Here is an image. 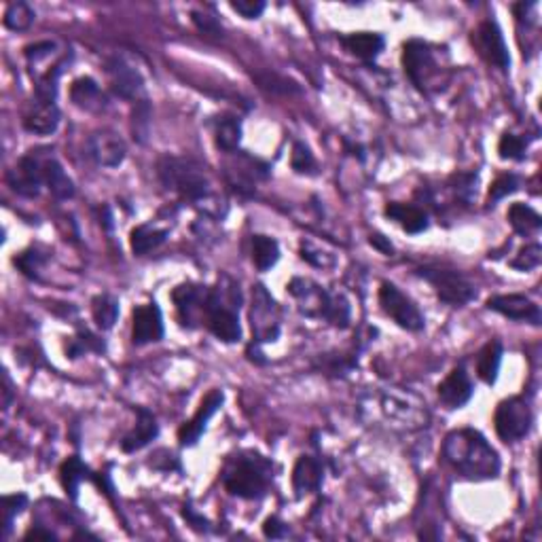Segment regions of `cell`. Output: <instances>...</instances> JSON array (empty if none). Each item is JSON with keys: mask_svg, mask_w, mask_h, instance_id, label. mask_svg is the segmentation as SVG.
Instances as JSON below:
<instances>
[{"mask_svg": "<svg viewBox=\"0 0 542 542\" xmlns=\"http://www.w3.org/2000/svg\"><path fill=\"white\" fill-rule=\"evenodd\" d=\"M443 458L469 481H488L500 472V458L479 430L460 428L449 432L443 443Z\"/></svg>", "mask_w": 542, "mask_h": 542, "instance_id": "1", "label": "cell"}, {"mask_svg": "<svg viewBox=\"0 0 542 542\" xmlns=\"http://www.w3.org/2000/svg\"><path fill=\"white\" fill-rule=\"evenodd\" d=\"M542 261V248L540 244H528L519 250V254L511 261V267H515L519 271H529L536 270Z\"/></svg>", "mask_w": 542, "mask_h": 542, "instance_id": "42", "label": "cell"}, {"mask_svg": "<svg viewBox=\"0 0 542 542\" xmlns=\"http://www.w3.org/2000/svg\"><path fill=\"white\" fill-rule=\"evenodd\" d=\"M250 329L256 344H271L279 338V305L267 293L263 284L253 288V304H250Z\"/></svg>", "mask_w": 542, "mask_h": 542, "instance_id": "7", "label": "cell"}, {"mask_svg": "<svg viewBox=\"0 0 542 542\" xmlns=\"http://www.w3.org/2000/svg\"><path fill=\"white\" fill-rule=\"evenodd\" d=\"M91 316L102 330H111L119 318V301L113 295H98L91 301Z\"/></svg>", "mask_w": 542, "mask_h": 542, "instance_id": "34", "label": "cell"}, {"mask_svg": "<svg viewBox=\"0 0 542 542\" xmlns=\"http://www.w3.org/2000/svg\"><path fill=\"white\" fill-rule=\"evenodd\" d=\"M384 214L390 221H395L403 231L411 233V236H418V233L428 229V214L418 205L390 202L386 205Z\"/></svg>", "mask_w": 542, "mask_h": 542, "instance_id": "24", "label": "cell"}, {"mask_svg": "<svg viewBox=\"0 0 542 542\" xmlns=\"http://www.w3.org/2000/svg\"><path fill=\"white\" fill-rule=\"evenodd\" d=\"M403 68L409 81L415 85L420 91H430L435 88L438 77H441V68L435 58V51L420 38H411L403 45Z\"/></svg>", "mask_w": 542, "mask_h": 542, "instance_id": "5", "label": "cell"}, {"mask_svg": "<svg viewBox=\"0 0 542 542\" xmlns=\"http://www.w3.org/2000/svg\"><path fill=\"white\" fill-rule=\"evenodd\" d=\"M472 43L479 51V55L500 71H509L511 66V55L506 49L504 34H502L500 26L494 20H485L479 24V28L472 32Z\"/></svg>", "mask_w": 542, "mask_h": 542, "instance_id": "11", "label": "cell"}, {"mask_svg": "<svg viewBox=\"0 0 542 542\" xmlns=\"http://www.w3.org/2000/svg\"><path fill=\"white\" fill-rule=\"evenodd\" d=\"M13 265L21 273H24V276L37 279L38 271H41L45 265V254H41L38 250H34V248L24 250V253L13 256Z\"/></svg>", "mask_w": 542, "mask_h": 542, "instance_id": "38", "label": "cell"}, {"mask_svg": "<svg viewBox=\"0 0 542 542\" xmlns=\"http://www.w3.org/2000/svg\"><path fill=\"white\" fill-rule=\"evenodd\" d=\"M339 41L352 55L361 60H375L386 45L384 37L378 32H352L347 37H341Z\"/></svg>", "mask_w": 542, "mask_h": 542, "instance_id": "27", "label": "cell"}, {"mask_svg": "<svg viewBox=\"0 0 542 542\" xmlns=\"http://www.w3.org/2000/svg\"><path fill=\"white\" fill-rule=\"evenodd\" d=\"M21 123H24L28 132L38 136H49L54 134L60 125V108L51 100L34 98L26 108Z\"/></svg>", "mask_w": 542, "mask_h": 542, "instance_id": "20", "label": "cell"}, {"mask_svg": "<svg viewBox=\"0 0 542 542\" xmlns=\"http://www.w3.org/2000/svg\"><path fill=\"white\" fill-rule=\"evenodd\" d=\"M191 17H193V24L199 28V32L210 34V37H221L222 34V28L216 17L205 15V13H202V11H193Z\"/></svg>", "mask_w": 542, "mask_h": 542, "instance_id": "44", "label": "cell"}, {"mask_svg": "<svg viewBox=\"0 0 542 542\" xmlns=\"http://www.w3.org/2000/svg\"><path fill=\"white\" fill-rule=\"evenodd\" d=\"M231 9L246 20H256L265 11V3L263 0H233Z\"/></svg>", "mask_w": 542, "mask_h": 542, "instance_id": "45", "label": "cell"}, {"mask_svg": "<svg viewBox=\"0 0 542 542\" xmlns=\"http://www.w3.org/2000/svg\"><path fill=\"white\" fill-rule=\"evenodd\" d=\"M71 100L74 106L83 108L88 113H98L106 106L104 94H102L100 85L91 77H81L71 85Z\"/></svg>", "mask_w": 542, "mask_h": 542, "instance_id": "26", "label": "cell"}, {"mask_svg": "<svg viewBox=\"0 0 542 542\" xmlns=\"http://www.w3.org/2000/svg\"><path fill=\"white\" fill-rule=\"evenodd\" d=\"M239 140H242V123H239V119L236 115H229V113L216 117V121H214L216 146H219L221 151L233 155V153L238 151Z\"/></svg>", "mask_w": 542, "mask_h": 542, "instance_id": "28", "label": "cell"}, {"mask_svg": "<svg viewBox=\"0 0 542 542\" xmlns=\"http://www.w3.org/2000/svg\"><path fill=\"white\" fill-rule=\"evenodd\" d=\"M418 276L424 278L426 282L435 288L438 299L447 305H466L477 296V290L471 284V279L455 270H445V267H420Z\"/></svg>", "mask_w": 542, "mask_h": 542, "instance_id": "6", "label": "cell"}, {"mask_svg": "<svg viewBox=\"0 0 542 542\" xmlns=\"http://www.w3.org/2000/svg\"><path fill=\"white\" fill-rule=\"evenodd\" d=\"M506 219H509L511 227L519 236H529V233H536L542 227L540 214L534 208H529L528 204H513Z\"/></svg>", "mask_w": 542, "mask_h": 542, "instance_id": "32", "label": "cell"}, {"mask_svg": "<svg viewBox=\"0 0 542 542\" xmlns=\"http://www.w3.org/2000/svg\"><path fill=\"white\" fill-rule=\"evenodd\" d=\"M38 155H41V153H38ZM41 170L43 182L51 191V196L58 199H71L74 196V182L54 155H41Z\"/></svg>", "mask_w": 542, "mask_h": 542, "instance_id": "25", "label": "cell"}, {"mask_svg": "<svg viewBox=\"0 0 542 542\" xmlns=\"http://www.w3.org/2000/svg\"><path fill=\"white\" fill-rule=\"evenodd\" d=\"M288 295L296 301L299 312L307 318H324L327 316L329 304H330V293L324 290L321 284H316L313 279L307 278H293L288 282Z\"/></svg>", "mask_w": 542, "mask_h": 542, "instance_id": "13", "label": "cell"}, {"mask_svg": "<svg viewBox=\"0 0 542 542\" xmlns=\"http://www.w3.org/2000/svg\"><path fill=\"white\" fill-rule=\"evenodd\" d=\"M26 540H55V534L54 532H49V529H43V528H32V529H28L26 532V536H24Z\"/></svg>", "mask_w": 542, "mask_h": 542, "instance_id": "47", "label": "cell"}, {"mask_svg": "<svg viewBox=\"0 0 542 542\" xmlns=\"http://www.w3.org/2000/svg\"><path fill=\"white\" fill-rule=\"evenodd\" d=\"M222 401H225V396H222L221 390H210L208 395L204 396V401L199 403V409L196 411V415L180 426L179 441L182 447H191V445H196L199 438H202V435L205 432V426H208L210 418H213L216 411L221 409Z\"/></svg>", "mask_w": 542, "mask_h": 542, "instance_id": "17", "label": "cell"}, {"mask_svg": "<svg viewBox=\"0 0 542 542\" xmlns=\"http://www.w3.org/2000/svg\"><path fill=\"white\" fill-rule=\"evenodd\" d=\"M28 504V498L24 494H15V496H4L3 498V536L7 538L11 532V526H13V519L24 511V506Z\"/></svg>", "mask_w": 542, "mask_h": 542, "instance_id": "39", "label": "cell"}, {"mask_svg": "<svg viewBox=\"0 0 542 542\" xmlns=\"http://www.w3.org/2000/svg\"><path fill=\"white\" fill-rule=\"evenodd\" d=\"M301 259L307 261V263H312L313 267H322V270H327V267H333L338 263V259H335L333 253H327L324 248L313 246L312 242H301Z\"/></svg>", "mask_w": 542, "mask_h": 542, "instance_id": "41", "label": "cell"}, {"mask_svg": "<svg viewBox=\"0 0 542 542\" xmlns=\"http://www.w3.org/2000/svg\"><path fill=\"white\" fill-rule=\"evenodd\" d=\"M239 305H242V290L229 276H222L219 284L210 288L208 307H205V327L216 339L225 344H236L242 339Z\"/></svg>", "mask_w": 542, "mask_h": 542, "instance_id": "4", "label": "cell"}, {"mask_svg": "<svg viewBox=\"0 0 542 542\" xmlns=\"http://www.w3.org/2000/svg\"><path fill=\"white\" fill-rule=\"evenodd\" d=\"M159 180L163 182L165 189L179 193V196L197 208L205 210L208 214L221 216V197L214 191L205 170L193 159L170 157L165 155L157 163Z\"/></svg>", "mask_w": 542, "mask_h": 542, "instance_id": "2", "label": "cell"}, {"mask_svg": "<svg viewBox=\"0 0 542 542\" xmlns=\"http://www.w3.org/2000/svg\"><path fill=\"white\" fill-rule=\"evenodd\" d=\"M379 305L388 318H392L398 327L411 333H418L424 329V316H421L420 307L409 299L407 295L401 293V288L395 287L392 282H381L379 287Z\"/></svg>", "mask_w": 542, "mask_h": 542, "instance_id": "9", "label": "cell"}, {"mask_svg": "<svg viewBox=\"0 0 542 542\" xmlns=\"http://www.w3.org/2000/svg\"><path fill=\"white\" fill-rule=\"evenodd\" d=\"M290 163L296 174H316V159H313L310 146H305L304 142H295Z\"/></svg>", "mask_w": 542, "mask_h": 542, "instance_id": "40", "label": "cell"}, {"mask_svg": "<svg viewBox=\"0 0 542 542\" xmlns=\"http://www.w3.org/2000/svg\"><path fill=\"white\" fill-rule=\"evenodd\" d=\"M7 182L17 196L21 197H37L41 193L43 170H41V155L30 153V155L21 157L13 170L7 172Z\"/></svg>", "mask_w": 542, "mask_h": 542, "instance_id": "15", "label": "cell"}, {"mask_svg": "<svg viewBox=\"0 0 542 542\" xmlns=\"http://www.w3.org/2000/svg\"><path fill=\"white\" fill-rule=\"evenodd\" d=\"M438 398L447 409H460L464 407L466 403L471 401L472 396V384L466 369L458 364V367L452 369V373L445 378L441 384H438Z\"/></svg>", "mask_w": 542, "mask_h": 542, "instance_id": "21", "label": "cell"}, {"mask_svg": "<svg viewBox=\"0 0 542 542\" xmlns=\"http://www.w3.org/2000/svg\"><path fill=\"white\" fill-rule=\"evenodd\" d=\"M488 310H492L500 316L509 318L515 322H528L538 327L540 324V307L528 299L526 295H496L488 299Z\"/></svg>", "mask_w": 542, "mask_h": 542, "instance_id": "16", "label": "cell"}, {"mask_svg": "<svg viewBox=\"0 0 542 542\" xmlns=\"http://www.w3.org/2000/svg\"><path fill=\"white\" fill-rule=\"evenodd\" d=\"M85 479H94V472L83 464V460L79 458V455H72V458H68L64 464H62L60 469L62 488H64V492L71 496L72 500L77 498L79 485H81Z\"/></svg>", "mask_w": 542, "mask_h": 542, "instance_id": "31", "label": "cell"}, {"mask_svg": "<svg viewBox=\"0 0 542 542\" xmlns=\"http://www.w3.org/2000/svg\"><path fill=\"white\" fill-rule=\"evenodd\" d=\"M34 9L30 7L28 3H11L7 11H4V17H3V24L9 28V30L13 32H21V30H28V28L32 26L34 21Z\"/></svg>", "mask_w": 542, "mask_h": 542, "instance_id": "35", "label": "cell"}, {"mask_svg": "<svg viewBox=\"0 0 542 542\" xmlns=\"http://www.w3.org/2000/svg\"><path fill=\"white\" fill-rule=\"evenodd\" d=\"M381 404H384V411L388 418L401 421L403 426L407 428H421L426 426L428 421V411H426V404L420 401L418 396L411 395V392H386L384 401H381Z\"/></svg>", "mask_w": 542, "mask_h": 542, "instance_id": "14", "label": "cell"}, {"mask_svg": "<svg viewBox=\"0 0 542 542\" xmlns=\"http://www.w3.org/2000/svg\"><path fill=\"white\" fill-rule=\"evenodd\" d=\"M210 288L202 284H180L172 290V301L179 312V321L185 329H197L205 322V307H208Z\"/></svg>", "mask_w": 542, "mask_h": 542, "instance_id": "10", "label": "cell"}, {"mask_svg": "<svg viewBox=\"0 0 542 542\" xmlns=\"http://www.w3.org/2000/svg\"><path fill=\"white\" fill-rule=\"evenodd\" d=\"M519 179L515 174H502L489 187V202H500V199L513 196L519 189Z\"/></svg>", "mask_w": 542, "mask_h": 542, "instance_id": "43", "label": "cell"}, {"mask_svg": "<svg viewBox=\"0 0 542 542\" xmlns=\"http://www.w3.org/2000/svg\"><path fill=\"white\" fill-rule=\"evenodd\" d=\"M163 339V316L157 304L138 305L132 312V341L134 346L155 344Z\"/></svg>", "mask_w": 542, "mask_h": 542, "instance_id": "18", "label": "cell"}, {"mask_svg": "<svg viewBox=\"0 0 542 542\" xmlns=\"http://www.w3.org/2000/svg\"><path fill=\"white\" fill-rule=\"evenodd\" d=\"M170 231L162 229V227L155 225H140L132 231V238H129V244H132L134 254L145 256L153 250H157L162 244L168 239Z\"/></svg>", "mask_w": 542, "mask_h": 542, "instance_id": "30", "label": "cell"}, {"mask_svg": "<svg viewBox=\"0 0 542 542\" xmlns=\"http://www.w3.org/2000/svg\"><path fill=\"white\" fill-rule=\"evenodd\" d=\"M273 479L271 462L254 452H239L227 460L222 485L231 496L242 500H261L270 492Z\"/></svg>", "mask_w": 542, "mask_h": 542, "instance_id": "3", "label": "cell"}, {"mask_svg": "<svg viewBox=\"0 0 542 542\" xmlns=\"http://www.w3.org/2000/svg\"><path fill=\"white\" fill-rule=\"evenodd\" d=\"M263 534L267 538H282V536L287 534V523L279 521L278 517H270L263 523Z\"/></svg>", "mask_w": 542, "mask_h": 542, "instance_id": "46", "label": "cell"}, {"mask_svg": "<svg viewBox=\"0 0 542 542\" xmlns=\"http://www.w3.org/2000/svg\"><path fill=\"white\" fill-rule=\"evenodd\" d=\"M279 259L278 242L270 236H253V263L259 271L271 270Z\"/></svg>", "mask_w": 542, "mask_h": 542, "instance_id": "33", "label": "cell"}, {"mask_svg": "<svg viewBox=\"0 0 542 542\" xmlns=\"http://www.w3.org/2000/svg\"><path fill=\"white\" fill-rule=\"evenodd\" d=\"M324 479L322 462L312 455H301L293 469V489L296 498H304L305 494H313L321 489Z\"/></svg>", "mask_w": 542, "mask_h": 542, "instance_id": "22", "label": "cell"}, {"mask_svg": "<svg viewBox=\"0 0 542 542\" xmlns=\"http://www.w3.org/2000/svg\"><path fill=\"white\" fill-rule=\"evenodd\" d=\"M526 151H528V142L517 134L506 132L498 142L500 157L509 159V162H521V159H526Z\"/></svg>", "mask_w": 542, "mask_h": 542, "instance_id": "37", "label": "cell"}, {"mask_svg": "<svg viewBox=\"0 0 542 542\" xmlns=\"http://www.w3.org/2000/svg\"><path fill=\"white\" fill-rule=\"evenodd\" d=\"M496 432L504 443H515L523 438L532 428V409L526 398L513 396L498 404L494 415Z\"/></svg>", "mask_w": 542, "mask_h": 542, "instance_id": "8", "label": "cell"}, {"mask_svg": "<svg viewBox=\"0 0 542 542\" xmlns=\"http://www.w3.org/2000/svg\"><path fill=\"white\" fill-rule=\"evenodd\" d=\"M136 413H138V421H136L134 430L128 432L121 441V449L125 454L140 452V449H145L148 443L155 441L159 435V424L151 411L140 407L136 409Z\"/></svg>", "mask_w": 542, "mask_h": 542, "instance_id": "23", "label": "cell"}, {"mask_svg": "<svg viewBox=\"0 0 542 542\" xmlns=\"http://www.w3.org/2000/svg\"><path fill=\"white\" fill-rule=\"evenodd\" d=\"M106 77L113 94L119 96V98L129 102H142L140 98L145 96V79H142L138 68H134L128 60L119 58V55L108 60Z\"/></svg>", "mask_w": 542, "mask_h": 542, "instance_id": "12", "label": "cell"}, {"mask_svg": "<svg viewBox=\"0 0 542 542\" xmlns=\"http://www.w3.org/2000/svg\"><path fill=\"white\" fill-rule=\"evenodd\" d=\"M371 244H373L375 248L381 250L384 254H392L395 253V246H392L390 242L384 236H379V233H375V236H371Z\"/></svg>", "mask_w": 542, "mask_h": 542, "instance_id": "48", "label": "cell"}, {"mask_svg": "<svg viewBox=\"0 0 542 542\" xmlns=\"http://www.w3.org/2000/svg\"><path fill=\"white\" fill-rule=\"evenodd\" d=\"M89 157L102 168H117L125 159V142L111 129L94 132L88 140Z\"/></svg>", "mask_w": 542, "mask_h": 542, "instance_id": "19", "label": "cell"}, {"mask_svg": "<svg viewBox=\"0 0 542 542\" xmlns=\"http://www.w3.org/2000/svg\"><path fill=\"white\" fill-rule=\"evenodd\" d=\"M324 321L333 324V327L346 329L350 324V304L341 293H330V304Z\"/></svg>", "mask_w": 542, "mask_h": 542, "instance_id": "36", "label": "cell"}, {"mask_svg": "<svg viewBox=\"0 0 542 542\" xmlns=\"http://www.w3.org/2000/svg\"><path fill=\"white\" fill-rule=\"evenodd\" d=\"M502 363V344L498 339L489 341L483 346V350L477 356V375L479 379L485 381L488 386L496 384L498 379V371Z\"/></svg>", "mask_w": 542, "mask_h": 542, "instance_id": "29", "label": "cell"}]
</instances>
